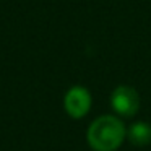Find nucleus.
<instances>
[{
	"instance_id": "nucleus-2",
	"label": "nucleus",
	"mask_w": 151,
	"mask_h": 151,
	"mask_svg": "<svg viewBox=\"0 0 151 151\" xmlns=\"http://www.w3.org/2000/svg\"><path fill=\"white\" fill-rule=\"evenodd\" d=\"M111 104L119 115L132 117V115L137 114L138 107H140V96H138L135 88L128 85H120L112 91Z\"/></svg>"
},
{
	"instance_id": "nucleus-1",
	"label": "nucleus",
	"mask_w": 151,
	"mask_h": 151,
	"mask_svg": "<svg viewBox=\"0 0 151 151\" xmlns=\"http://www.w3.org/2000/svg\"><path fill=\"white\" fill-rule=\"evenodd\" d=\"M125 138V127L120 119L101 115L88 128V143L96 151H114Z\"/></svg>"
},
{
	"instance_id": "nucleus-4",
	"label": "nucleus",
	"mask_w": 151,
	"mask_h": 151,
	"mask_svg": "<svg viewBox=\"0 0 151 151\" xmlns=\"http://www.w3.org/2000/svg\"><path fill=\"white\" fill-rule=\"evenodd\" d=\"M128 140L135 146H148L151 143V125L146 122H137L128 128Z\"/></svg>"
},
{
	"instance_id": "nucleus-3",
	"label": "nucleus",
	"mask_w": 151,
	"mask_h": 151,
	"mask_svg": "<svg viewBox=\"0 0 151 151\" xmlns=\"http://www.w3.org/2000/svg\"><path fill=\"white\" fill-rule=\"evenodd\" d=\"M65 111L70 117L81 119L91 107V94L83 86H73L65 94Z\"/></svg>"
}]
</instances>
